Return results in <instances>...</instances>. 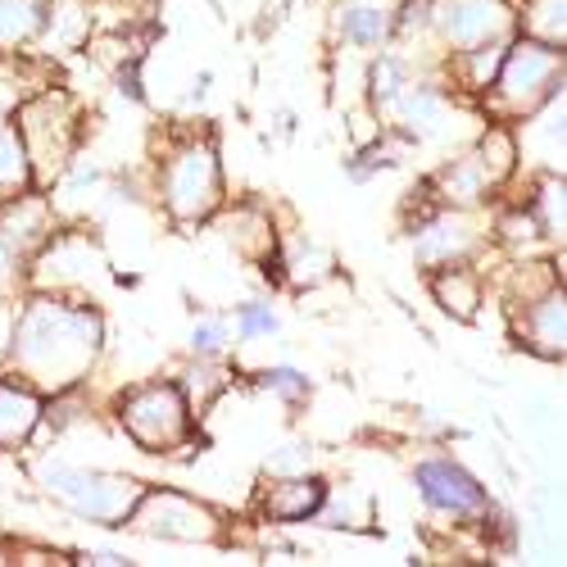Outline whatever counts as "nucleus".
Instances as JSON below:
<instances>
[{
  "mask_svg": "<svg viewBox=\"0 0 567 567\" xmlns=\"http://www.w3.org/2000/svg\"><path fill=\"white\" fill-rule=\"evenodd\" d=\"M101 354V318L60 300L28 305L14 332V368L37 391H69Z\"/></svg>",
  "mask_w": 567,
  "mask_h": 567,
  "instance_id": "nucleus-1",
  "label": "nucleus"
},
{
  "mask_svg": "<svg viewBox=\"0 0 567 567\" xmlns=\"http://www.w3.org/2000/svg\"><path fill=\"white\" fill-rule=\"evenodd\" d=\"M41 486L51 491L55 499H64L78 517H91V523L105 527H123L132 504L141 499V486L127 477H105V472H82L69 463H41L37 467Z\"/></svg>",
  "mask_w": 567,
  "mask_h": 567,
  "instance_id": "nucleus-2",
  "label": "nucleus"
},
{
  "mask_svg": "<svg viewBox=\"0 0 567 567\" xmlns=\"http://www.w3.org/2000/svg\"><path fill=\"white\" fill-rule=\"evenodd\" d=\"M558 82H563V55L545 41H517L513 51H504L499 73L491 78L499 114H532L540 101L554 96Z\"/></svg>",
  "mask_w": 567,
  "mask_h": 567,
  "instance_id": "nucleus-3",
  "label": "nucleus"
},
{
  "mask_svg": "<svg viewBox=\"0 0 567 567\" xmlns=\"http://www.w3.org/2000/svg\"><path fill=\"white\" fill-rule=\"evenodd\" d=\"M19 136H23V151H28V164L51 177L64 168V159L73 155V136H78V123H73V105L60 96V91H45V96L28 101L23 114H19Z\"/></svg>",
  "mask_w": 567,
  "mask_h": 567,
  "instance_id": "nucleus-4",
  "label": "nucleus"
},
{
  "mask_svg": "<svg viewBox=\"0 0 567 567\" xmlns=\"http://www.w3.org/2000/svg\"><path fill=\"white\" fill-rule=\"evenodd\" d=\"M164 200L173 218L200 223L218 205V159L209 146H182L164 164Z\"/></svg>",
  "mask_w": 567,
  "mask_h": 567,
  "instance_id": "nucleus-5",
  "label": "nucleus"
},
{
  "mask_svg": "<svg viewBox=\"0 0 567 567\" xmlns=\"http://www.w3.org/2000/svg\"><path fill=\"white\" fill-rule=\"evenodd\" d=\"M127 523L141 532V536H164V540H218V517L196 504V499H186V495H173V491H155L146 495L141 491V499L132 504L127 513Z\"/></svg>",
  "mask_w": 567,
  "mask_h": 567,
  "instance_id": "nucleus-6",
  "label": "nucleus"
},
{
  "mask_svg": "<svg viewBox=\"0 0 567 567\" xmlns=\"http://www.w3.org/2000/svg\"><path fill=\"white\" fill-rule=\"evenodd\" d=\"M118 413H123L127 436L155 454L186 436V400L177 386H141L123 400Z\"/></svg>",
  "mask_w": 567,
  "mask_h": 567,
  "instance_id": "nucleus-7",
  "label": "nucleus"
},
{
  "mask_svg": "<svg viewBox=\"0 0 567 567\" xmlns=\"http://www.w3.org/2000/svg\"><path fill=\"white\" fill-rule=\"evenodd\" d=\"M45 236H51V209L41 200H19L0 218V291H10L23 277L28 259L41 250Z\"/></svg>",
  "mask_w": 567,
  "mask_h": 567,
  "instance_id": "nucleus-8",
  "label": "nucleus"
},
{
  "mask_svg": "<svg viewBox=\"0 0 567 567\" xmlns=\"http://www.w3.org/2000/svg\"><path fill=\"white\" fill-rule=\"evenodd\" d=\"M513 14L499 0H441L436 6V28L458 51H477L486 41H504Z\"/></svg>",
  "mask_w": 567,
  "mask_h": 567,
  "instance_id": "nucleus-9",
  "label": "nucleus"
},
{
  "mask_svg": "<svg viewBox=\"0 0 567 567\" xmlns=\"http://www.w3.org/2000/svg\"><path fill=\"white\" fill-rule=\"evenodd\" d=\"M417 491L432 508L454 513V517H477L486 513V491L467 477V472L450 458H432L417 467Z\"/></svg>",
  "mask_w": 567,
  "mask_h": 567,
  "instance_id": "nucleus-10",
  "label": "nucleus"
},
{
  "mask_svg": "<svg viewBox=\"0 0 567 567\" xmlns=\"http://www.w3.org/2000/svg\"><path fill=\"white\" fill-rule=\"evenodd\" d=\"M523 337L536 354L545 359H563V341H567V305H563V287H545L532 305H527V322Z\"/></svg>",
  "mask_w": 567,
  "mask_h": 567,
  "instance_id": "nucleus-11",
  "label": "nucleus"
},
{
  "mask_svg": "<svg viewBox=\"0 0 567 567\" xmlns=\"http://www.w3.org/2000/svg\"><path fill=\"white\" fill-rule=\"evenodd\" d=\"M417 259L427 264H450V259H463L472 250V227L463 218H436L427 227H417Z\"/></svg>",
  "mask_w": 567,
  "mask_h": 567,
  "instance_id": "nucleus-12",
  "label": "nucleus"
},
{
  "mask_svg": "<svg viewBox=\"0 0 567 567\" xmlns=\"http://www.w3.org/2000/svg\"><path fill=\"white\" fill-rule=\"evenodd\" d=\"M322 499H327L322 482L296 477V482H281V486H272V491L264 495V513L277 517V523H300V517H309V513L322 508Z\"/></svg>",
  "mask_w": 567,
  "mask_h": 567,
  "instance_id": "nucleus-13",
  "label": "nucleus"
},
{
  "mask_svg": "<svg viewBox=\"0 0 567 567\" xmlns=\"http://www.w3.org/2000/svg\"><path fill=\"white\" fill-rule=\"evenodd\" d=\"M51 23V0H0V45H28Z\"/></svg>",
  "mask_w": 567,
  "mask_h": 567,
  "instance_id": "nucleus-14",
  "label": "nucleus"
},
{
  "mask_svg": "<svg viewBox=\"0 0 567 567\" xmlns=\"http://www.w3.org/2000/svg\"><path fill=\"white\" fill-rule=\"evenodd\" d=\"M41 417V400L28 386H6L0 382V445H19Z\"/></svg>",
  "mask_w": 567,
  "mask_h": 567,
  "instance_id": "nucleus-15",
  "label": "nucleus"
},
{
  "mask_svg": "<svg viewBox=\"0 0 567 567\" xmlns=\"http://www.w3.org/2000/svg\"><path fill=\"white\" fill-rule=\"evenodd\" d=\"M32 182V164L23 151V136L0 127V200H14L19 192H28Z\"/></svg>",
  "mask_w": 567,
  "mask_h": 567,
  "instance_id": "nucleus-16",
  "label": "nucleus"
},
{
  "mask_svg": "<svg viewBox=\"0 0 567 567\" xmlns=\"http://www.w3.org/2000/svg\"><path fill=\"white\" fill-rule=\"evenodd\" d=\"M491 182H495V177L486 173V164H482L477 155H472V159H458V164L441 177L445 196H450V200H458V205H472L477 196H486V186H491Z\"/></svg>",
  "mask_w": 567,
  "mask_h": 567,
  "instance_id": "nucleus-17",
  "label": "nucleus"
},
{
  "mask_svg": "<svg viewBox=\"0 0 567 567\" xmlns=\"http://www.w3.org/2000/svg\"><path fill=\"white\" fill-rule=\"evenodd\" d=\"M436 300H441L454 318H472V313H477V305H482V296H477V277H472V272H458V268L441 272V277H436Z\"/></svg>",
  "mask_w": 567,
  "mask_h": 567,
  "instance_id": "nucleus-18",
  "label": "nucleus"
},
{
  "mask_svg": "<svg viewBox=\"0 0 567 567\" xmlns=\"http://www.w3.org/2000/svg\"><path fill=\"white\" fill-rule=\"evenodd\" d=\"M386 14L382 10H372V6H354V10H346L341 14V37L346 41H354V45H377L386 37Z\"/></svg>",
  "mask_w": 567,
  "mask_h": 567,
  "instance_id": "nucleus-19",
  "label": "nucleus"
},
{
  "mask_svg": "<svg viewBox=\"0 0 567 567\" xmlns=\"http://www.w3.org/2000/svg\"><path fill=\"white\" fill-rule=\"evenodd\" d=\"M563 6H567V0H536L532 14H527V28H532L545 45H563V32H567Z\"/></svg>",
  "mask_w": 567,
  "mask_h": 567,
  "instance_id": "nucleus-20",
  "label": "nucleus"
},
{
  "mask_svg": "<svg viewBox=\"0 0 567 567\" xmlns=\"http://www.w3.org/2000/svg\"><path fill=\"white\" fill-rule=\"evenodd\" d=\"M404 86H409V82H404V69H400L395 60H377V69H372V101L395 105Z\"/></svg>",
  "mask_w": 567,
  "mask_h": 567,
  "instance_id": "nucleus-21",
  "label": "nucleus"
},
{
  "mask_svg": "<svg viewBox=\"0 0 567 567\" xmlns=\"http://www.w3.org/2000/svg\"><path fill=\"white\" fill-rule=\"evenodd\" d=\"M536 218L545 231L563 236V177L558 182H545L540 186V200H536Z\"/></svg>",
  "mask_w": 567,
  "mask_h": 567,
  "instance_id": "nucleus-22",
  "label": "nucleus"
},
{
  "mask_svg": "<svg viewBox=\"0 0 567 567\" xmlns=\"http://www.w3.org/2000/svg\"><path fill=\"white\" fill-rule=\"evenodd\" d=\"M467 55H472V82L491 86V78L499 73V60H504V41H486V45H477V51H467Z\"/></svg>",
  "mask_w": 567,
  "mask_h": 567,
  "instance_id": "nucleus-23",
  "label": "nucleus"
},
{
  "mask_svg": "<svg viewBox=\"0 0 567 567\" xmlns=\"http://www.w3.org/2000/svg\"><path fill=\"white\" fill-rule=\"evenodd\" d=\"M259 386L272 391V395H287V400H300V395L309 391V382H305L300 372H291V368H272V372H264V377H259Z\"/></svg>",
  "mask_w": 567,
  "mask_h": 567,
  "instance_id": "nucleus-24",
  "label": "nucleus"
},
{
  "mask_svg": "<svg viewBox=\"0 0 567 567\" xmlns=\"http://www.w3.org/2000/svg\"><path fill=\"white\" fill-rule=\"evenodd\" d=\"M186 391H192L196 404H205L214 391H223V372L218 368H192V382H186Z\"/></svg>",
  "mask_w": 567,
  "mask_h": 567,
  "instance_id": "nucleus-25",
  "label": "nucleus"
},
{
  "mask_svg": "<svg viewBox=\"0 0 567 567\" xmlns=\"http://www.w3.org/2000/svg\"><path fill=\"white\" fill-rule=\"evenodd\" d=\"M272 327H277V318H272L268 305H246L241 309V332L246 337H264V332H272Z\"/></svg>",
  "mask_w": 567,
  "mask_h": 567,
  "instance_id": "nucleus-26",
  "label": "nucleus"
},
{
  "mask_svg": "<svg viewBox=\"0 0 567 567\" xmlns=\"http://www.w3.org/2000/svg\"><path fill=\"white\" fill-rule=\"evenodd\" d=\"M192 346H196V354H218L223 350V322H200L192 332Z\"/></svg>",
  "mask_w": 567,
  "mask_h": 567,
  "instance_id": "nucleus-27",
  "label": "nucleus"
},
{
  "mask_svg": "<svg viewBox=\"0 0 567 567\" xmlns=\"http://www.w3.org/2000/svg\"><path fill=\"white\" fill-rule=\"evenodd\" d=\"M6 118H10V96L0 91V127H6Z\"/></svg>",
  "mask_w": 567,
  "mask_h": 567,
  "instance_id": "nucleus-28",
  "label": "nucleus"
}]
</instances>
